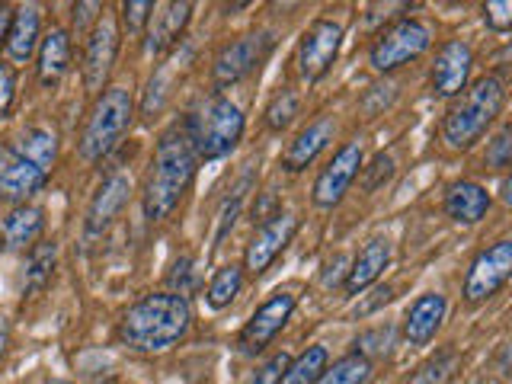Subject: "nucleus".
<instances>
[{
    "instance_id": "nucleus-15",
    "label": "nucleus",
    "mask_w": 512,
    "mask_h": 384,
    "mask_svg": "<svg viewBox=\"0 0 512 384\" xmlns=\"http://www.w3.org/2000/svg\"><path fill=\"white\" fill-rule=\"evenodd\" d=\"M116 55H119V29L109 16H100L87 39V55H84V80L90 90L103 87L112 64H116Z\"/></svg>"
},
{
    "instance_id": "nucleus-36",
    "label": "nucleus",
    "mask_w": 512,
    "mask_h": 384,
    "mask_svg": "<svg viewBox=\"0 0 512 384\" xmlns=\"http://www.w3.org/2000/svg\"><path fill=\"white\" fill-rule=\"evenodd\" d=\"M484 20L490 29L506 32L512 26V4L509 0H493V4H484Z\"/></svg>"
},
{
    "instance_id": "nucleus-34",
    "label": "nucleus",
    "mask_w": 512,
    "mask_h": 384,
    "mask_svg": "<svg viewBox=\"0 0 512 384\" xmlns=\"http://www.w3.org/2000/svg\"><path fill=\"white\" fill-rule=\"evenodd\" d=\"M151 13H154L151 0H135V4H122V23L128 29V36H138L141 29H148Z\"/></svg>"
},
{
    "instance_id": "nucleus-8",
    "label": "nucleus",
    "mask_w": 512,
    "mask_h": 384,
    "mask_svg": "<svg viewBox=\"0 0 512 384\" xmlns=\"http://www.w3.org/2000/svg\"><path fill=\"white\" fill-rule=\"evenodd\" d=\"M512 272V240H496L487 250L474 256V263L464 276V301L484 304L506 285Z\"/></svg>"
},
{
    "instance_id": "nucleus-1",
    "label": "nucleus",
    "mask_w": 512,
    "mask_h": 384,
    "mask_svg": "<svg viewBox=\"0 0 512 384\" xmlns=\"http://www.w3.org/2000/svg\"><path fill=\"white\" fill-rule=\"evenodd\" d=\"M196 167H199V157L192 151L183 122L170 125L157 141L148 183H144V196H141L144 218L151 224L164 221L173 208L180 205L192 180H196Z\"/></svg>"
},
{
    "instance_id": "nucleus-28",
    "label": "nucleus",
    "mask_w": 512,
    "mask_h": 384,
    "mask_svg": "<svg viewBox=\"0 0 512 384\" xmlns=\"http://www.w3.org/2000/svg\"><path fill=\"white\" fill-rule=\"evenodd\" d=\"M458 365H461V356L455 349H439L436 356L426 359L420 368H416L407 384H448L455 378Z\"/></svg>"
},
{
    "instance_id": "nucleus-9",
    "label": "nucleus",
    "mask_w": 512,
    "mask_h": 384,
    "mask_svg": "<svg viewBox=\"0 0 512 384\" xmlns=\"http://www.w3.org/2000/svg\"><path fill=\"white\" fill-rule=\"evenodd\" d=\"M295 311V295L292 292H276L272 298H266L260 308L253 311V317L244 324L237 336V346L244 356H256V352H263L276 336L285 330L288 317Z\"/></svg>"
},
{
    "instance_id": "nucleus-13",
    "label": "nucleus",
    "mask_w": 512,
    "mask_h": 384,
    "mask_svg": "<svg viewBox=\"0 0 512 384\" xmlns=\"http://www.w3.org/2000/svg\"><path fill=\"white\" fill-rule=\"evenodd\" d=\"M298 218L288 215V212H279L276 218H269L266 224H260L253 234V240L247 244V253H244V269L250 276H263V272L276 263V256L292 244V237L298 234Z\"/></svg>"
},
{
    "instance_id": "nucleus-35",
    "label": "nucleus",
    "mask_w": 512,
    "mask_h": 384,
    "mask_svg": "<svg viewBox=\"0 0 512 384\" xmlns=\"http://www.w3.org/2000/svg\"><path fill=\"white\" fill-rule=\"evenodd\" d=\"M170 285H173V292L176 295H189L192 288H196V269H192V260L189 256H183L180 263L173 266V272H170Z\"/></svg>"
},
{
    "instance_id": "nucleus-6",
    "label": "nucleus",
    "mask_w": 512,
    "mask_h": 384,
    "mask_svg": "<svg viewBox=\"0 0 512 384\" xmlns=\"http://www.w3.org/2000/svg\"><path fill=\"white\" fill-rule=\"evenodd\" d=\"M132 116H135L132 93L122 87L103 90V96L90 109L84 135H80V157L90 160V164L109 157L119 148V141L125 138L128 125H132Z\"/></svg>"
},
{
    "instance_id": "nucleus-33",
    "label": "nucleus",
    "mask_w": 512,
    "mask_h": 384,
    "mask_svg": "<svg viewBox=\"0 0 512 384\" xmlns=\"http://www.w3.org/2000/svg\"><path fill=\"white\" fill-rule=\"evenodd\" d=\"M509 128H500V135H496L490 144H487V154H484V164L490 170H506L509 160H512V141H509Z\"/></svg>"
},
{
    "instance_id": "nucleus-2",
    "label": "nucleus",
    "mask_w": 512,
    "mask_h": 384,
    "mask_svg": "<svg viewBox=\"0 0 512 384\" xmlns=\"http://www.w3.org/2000/svg\"><path fill=\"white\" fill-rule=\"evenodd\" d=\"M192 324L189 298L176 292H154L135 301L119 320V343L141 356L164 352L173 343H180Z\"/></svg>"
},
{
    "instance_id": "nucleus-5",
    "label": "nucleus",
    "mask_w": 512,
    "mask_h": 384,
    "mask_svg": "<svg viewBox=\"0 0 512 384\" xmlns=\"http://www.w3.org/2000/svg\"><path fill=\"white\" fill-rule=\"evenodd\" d=\"M183 128L199 160H218L237 148L240 135H244V112L224 96H212L196 112H189Z\"/></svg>"
},
{
    "instance_id": "nucleus-26",
    "label": "nucleus",
    "mask_w": 512,
    "mask_h": 384,
    "mask_svg": "<svg viewBox=\"0 0 512 384\" xmlns=\"http://www.w3.org/2000/svg\"><path fill=\"white\" fill-rule=\"evenodd\" d=\"M240 288H244V269H240V266L218 269L215 279L208 282V292H205L208 308H215V311L231 308V301L240 295Z\"/></svg>"
},
{
    "instance_id": "nucleus-7",
    "label": "nucleus",
    "mask_w": 512,
    "mask_h": 384,
    "mask_svg": "<svg viewBox=\"0 0 512 384\" xmlns=\"http://www.w3.org/2000/svg\"><path fill=\"white\" fill-rule=\"evenodd\" d=\"M432 45V29L423 20H397L375 39L372 52H368V64L378 74H391L404 64L416 61L426 48Z\"/></svg>"
},
{
    "instance_id": "nucleus-12",
    "label": "nucleus",
    "mask_w": 512,
    "mask_h": 384,
    "mask_svg": "<svg viewBox=\"0 0 512 384\" xmlns=\"http://www.w3.org/2000/svg\"><path fill=\"white\" fill-rule=\"evenodd\" d=\"M362 157L365 154H362L359 141H349L333 154V160L317 173V180H314V205L317 208H333L343 202L352 180H356L362 170Z\"/></svg>"
},
{
    "instance_id": "nucleus-16",
    "label": "nucleus",
    "mask_w": 512,
    "mask_h": 384,
    "mask_svg": "<svg viewBox=\"0 0 512 384\" xmlns=\"http://www.w3.org/2000/svg\"><path fill=\"white\" fill-rule=\"evenodd\" d=\"M445 311H448V301L439 292H426V295L416 298L410 304L407 317H404V336H407V343L410 346H426L432 336L439 333L442 320H445Z\"/></svg>"
},
{
    "instance_id": "nucleus-37",
    "label": "nucleus",
    "mask_w": 512,
    "mask_h": 384,
    "mask_svg": "<svg viewBox=\"0 0 512 384\" xmlns=\"http://www.w3.org/2000/svg\"><path fill=\"white\" fill-rule=\"evenodd\" d=\"M391 176H394V157L391 154H378L375 164L368 167V173H365V186L368 189H378L381 183H388Z\"/></svg>"
},
{
    "instance_id": "nucleus-39",
    "label": "nucleus",
    "mask_w": 512,
    "mask_h": 384,
    "mask_svg": "<svg viewBox=\"0 0 512 384\" xmlns=\"http://www.w3.org/2000/svg\"><path fill=\"white\" fill-rule=\"evenodd\" d=\"M391 298H394V292H391L388 285H384V288H378L372 301H365V304H362V311H359V314H372V311H378V308H381V304H388Z\"/></svg>"
},
{
    "instance_id": "nucleus-40",
    "label": "nucleus",
    "mask_w": 512,
    "mask_h": 384,
    "mask_svg": "<svg viewBox=\"0 0 512 384\" xmlns=\"http://www.w3.org/2000/svg\"><path fill=\"white\" fill-rule=\"evenodd\" d=\"M10 23H13V7H10V4H0V48L7 45Z\"/></svg>"
},
{
    "instance_id": "nucleus-11",
    "label": "nucleus",
    "mask_w": 512,
    "mask_h": 384,
    "mask_svg": "<svg viewBox=\"0 0 512 384\" xmlns=\"http://www.w3.org/2000/svg\"><path fill=\"white\" fill-rule=\"evenodd\" d=\"M269 48H272V39L266 32H250V36H240V39L228 42L212 64L215 87H231L237 80H244L250 71L260 68V61L266 58Z\"/></svg>"
},
{
    "instance_id": "nucleus-41",
    "label": "nucleus",
    "mask_w": 512,
    "mask_h": 384,
    "mask_svg": "<svg viewBox=\"0 0 512 384\" xmlns=\"http://www.w3.org/2000/svg\"><path fill=\"white\" fill-rule=\"evenodd\" d=\"M7 346H10V324H7V317L0 314V359H4Z\"/></svg>"
},
{
    "instance_id": "nucleus-10",
    "label": "nucleus",
    "mask_w": 512,
    "mask_h": 384,
    "mask_svg": "<svg viewBox=\"0 0 512 384\" xmlns=\"http://www.w3.org/2000/svg\"><path fill=\"white\" fill-rule=\"evenodd\" d=\"M340 45H343V26L336 20H314L311 29L301 36V45H298V71L301 77L314 84L320 80L330 64L340 55Z\"/></svg>"
},
{
    "instance_id": "nucleus-3",
    "label": "nucleus",
    "mask_w": 512,
    "mask_h": 384,
    "mask_svg": "<svg viewBox=\"0 0 512 384\" xmlns=\"http://www.w3.org/2000/svg\"><path fill=\"white\" fill-rule=\"evenodd\" d=\"M58 157V138L52 128L32 125L13 144L0 148V199L23 202L42 192Z\"/></svg>"
},
{
    "instance_id": "nucleus-27",
    "label": "nucleus",
    "mask_w": 512,
    "mask_h": 384,
    "mask_svg": "<svg viewBox=\"0 0 512 384\" xmlns=\"http://www.w3.org/2000/svg\"><path fill=\"white\" fill-rule=\"evenodd\" d=\"M372 381V362L362 356H343L336 359L333 365L324 368V375L317 378V384H368Z\"/></svg>"
},
{
    "instance_id": "nucleus-20",
    "label": "nucleus",
    "mask_w": 512,
    "mask_h": 384,
    "mask_svg": "<svg viewBox=\"0 0 512 384\" xmlns=\"http://www.w3.org/2000/svg\"><path fill=\"white\" fill-rule=\"evenodd\" d=\"M128 192H132V183L128 176H109V180L96 189V196L90 202V212H87V234H103L112 221L119 218V212L128 202Z\"/></svg>"
},
{
    "instance_id": "nucleus-31",
    "label": "nucleus",
    "mask_w": 512,
    "mask_h": 384,
    "mask_svg": "<svg viewBox=\"0 0 512 384\" xmlns=\"http://www.w3.org/2000/svg\"><path fill=\"white\" fill-rule=\"evenodd\" d=\"M394 346V327L391 324H378L372 330H365L356 340V356L372 362V356H388Z\"/></svg>"
},
{
    "instance_id": "nucleus-30",
    "label": "nucleus",
    "mask_w": 512,
    "mask_h": 384,
    "mask_svg": "<svg viewBox=\"0 0 512 384\" xmlns=\"http://www.w3.org/2000/svg\"><path fill=\"white\" fill-rule=\"evenodd\" d=\"M298 109H301L298 93L292 87L279 90L266 106V128H269V132H282V128L292 125V119L298 116Z\"/></svg>"
},
{
    "instance_id": "nucleus-24",
    "label": "nucleus",
    "mask_w": 512,
    "mask_h": 384,
    "mask_svg": "<svg viewBox=\"0 0 512 384\" xmlns=\"http://www.w3.org/2000/svg\"><path fill=\"white\" fill-rule=\"evenodd\" d=\"M55 263H58L55 240H42V244L32 247L26 256V266H23V295L42 292V288L48 285V279H52Z\"/></svg>"
},
{
    "instance_id": "nucleus-19",
    "label": "nucleus",
    "mask_w": 512,
    "mask_h": 384,
    "mask_svg": "<svg viewBox=\"0 0 512 384\" xmlns=\"http://www.w3.org/2000/svg\"><path fill=\"white\" fill-rule=\"evenodd\" d=\"M333 141V119H317L311 122L308 128H301V132L295 135V141L288 144L285 154H282V167L288 173H301L304 167H311L317 154L327 148V144Z\"/></svg>"
},
{
    "instance_id": "nucleus-38",
    "label": "nucleus",
    "mask_w": 512,
    "mask_h": 384,
    "mask_svg": "<svg viewBox=\"0 0 512 384\" xmlns=\"http://www.w3.org/2000/svg\"><path fill=\"white\" fill-rule=\"evenodd\" d=\"M13 93H16V74L10 64H0V119H4L13 106Z\"/></svg>"
},
{
    "instance_id": "nucleus-21",
    "label": "nucleus",
    "mask_w": 512,
    "mask_h": 384,
    "mask_svg": "<svg viewBox=\"0 0 512 384\" xmlns=\"http://www.w3.org/2000/svg\"><path fill=\"white\" fill-rule=\"evenodd\" d=\"M490 202L493 199L484 186L471 183V180H461V183H452L445 192V215L458 224H477V221L487 218Z\"/></svg>"
},
{
    "instance_id": "nucleus-4",
    "label": "nucleus",
    "mask_w": 512,
    "mask_h": 384,
    "mask_svg": "<svg viewBox=\"0 0 512 384\" xmlns=\"http://www.w3.org/2000/svg\"><path fill=\"white\" fill-rule=\"evenodd\" d=\"M506 103V87L500 77H480L474 87H468L458 103L445 112V122H442V141L448 144L452 151H468L474 144L484 138L487 128L496 122V116L503 112Z\"/></svg>"
},
{
    "instance_id": "nucleus-25",
    "label": "nucleus",
    "mask_w": 512,
    "mask_h": 384,
    "mask_svg": "<svg viewBox=\"0 0 512 384\" xmlns=\"http://www.w3.org/2000/svg\"><path fill=\"white\" fill-rule=\"evenodd\" d=\"M45 228V212L36 205H16L4 221V237L7 247H26L32 244Z\"/></svg>"
},
{
    "instance_id": "nucleus-29",
    "label": "nucleus",
    "mask_w": 512,
    "mask_h": 384,
    "mask_svg": "<svg viewBox=\"0 0 512 384\" xmlns=\"http://www.w3.org/2000/svg\"><path fill=\"white\" fill-rule=\"evenodd\" d=\"M324 368H327V349L311 346L308 352H301V356L288 365L282 384H317V378L324 375Z\"/></svg>"
},
{
    "instance_id": "nucleus-23",
    "label": "nucleus",
    "mask_w": 512,
    "mask_h": 384,
    "mask_svg": "<svg viewBox=\"0 0 512 384\" xmlns=\"http://www.w3.org/2000/svg\"><path fill=\"white\" fill-rule=\"evenodd\" d=\"M71 64V36L68 29H52L39 45V80L42 87H58Z\"/></svg>"
},
{
    "instance_id": "nucleus-32",
    "label": "nucleus",
    "mask_w": 512,
    "mask_h": 384,
    "mask_svg": "<svg viewBox=\"0 0 512 384\" xmlns=\"http://www.w3.org/2000/svg\"><path fill=\"white\" fill-rule=\"evenodd\" d=\"M288 365H292V356H288V352H276V356L266 359L244 384H282Z\"/></svg>"
},
{
    "instance_id": "nucleus-42",
    "label": "nucleus",
    "mask_w": 512,
    "mask_h": 384,
    "mask_svg": "<svg viewBox=\"0 0 512 384\" xmlns=\"http://www.w3.org/2000/svg\"><path fill=\"white\" fill-rule=\"evenodd\" d=\"M52 384H71V381H52Z\"/></svg>"
},
{
    "instance_id": "nucleus-18",
    "label": "nucleus",
    "mask_w": 512,
    "mask_h": 384,
    "mask_svg": "<svg viewBox=\"0 0 512 384\" xmlns=\"http://www.w3.org/2000/svg\"><path fill=\"white\" fill-rule=\"evenodd\" d=\"M391 263V244L388 237H372L368 244L362 247V253L356 256V263L346 272V295H362L368 285H375L381 279V272L388 269Z\"/></svg>"
},
{
    "instance_id": "nucleus-22",
    "label": "nucleus",
    "mask_w": 512,
    "mask_h": 384,
    "mask_svg": "<svg viewBox=\"0 0 512 384\" xmlns=\"http://www.w3.org/2000/svg\"><path fill=\"white\" fill-rule=\"evenodd\" d=\"M7 55L13 64H26L39 48V7H20L13 10V23L7 32Z\"/></svg>"
},
{
    "instance_id": "nucleus-14",
    "label": "nucleus",
    "mask_w": 512,
    "mask_h": 384,
    "mask_svg": "<svg viewBox=\"0 0 512 384\" xmlns=\"http://www.w3.org/2000/svg\"><path fill=\"white\" fill-rule=\"evenodd\" d=\"M474 68V55L471 48L464 45L461 39H448L442 42V48L436 52V64H432V90L445 100L452 96H461L468 90V77Z\"/></svg>"
},
{
    "instance_id": "nucleus-17",
    "label": "nucleus",
    "mask_w": 512,
    "mask_h": 384,
    "mask_svg": "<svg viewBox=\"0 0 512 384\" xmlns=\"http://www.w3.org/2000/svg\"><path fill=\"white\" fill-rule=\"evenodd\" d=\"M192 20V4H154V13L148 20V48L151 55H164L176 39L183 36V29Z\"/></svg>"
}]
</instances>
